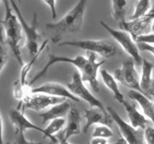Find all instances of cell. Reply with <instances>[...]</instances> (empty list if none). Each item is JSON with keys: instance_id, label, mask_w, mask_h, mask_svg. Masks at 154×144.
Instances as JSON below:
<instances>
[{"instance_id": "cell-9", "label": "cell", "mask_w": 154, "mask_h": 144, "mask_svg": "<svg viewBox=\"0 0 154 144\" xmlns=\"http://www.w3.org/2000/svg\"><path fill=\"white\" fill-rule=\"evenodd\" d=\"M87 58L86 64L79 70L81 78L84 82H87L90 85L93 92H99L100 87L98 80V72L101 66L105 64V61H98L97 55L92 52H87Z\"/></svg>"}, {"instance_id": "cell-39", "label": "cell", "mask_w": 154, "mask_h": 144, "mask_svg": "<svg viewBox=\"0 0 154 144\" xmlns=\"http://www.w3.org/2000/svg\"><path fill=\"white\" fill-rule=\"evenodd\" d=\"M151 31L153 32H154V20L153 22V24H152V28H151Z\"/></svg>"}, {"instance_id": "cell-13", "label": "cell", "mask_w": 154, "mask_h": 144, "mask_svg": "<svg viewBox=\"0 0 154 144\" xmlns=\"http://www.w3.org/2000/svg\"><path fill=\"white\" fill-rule=\"evenodd\" d=\"M84 118L86 119V124L83 128L84 134H87L93 124H104L111 128L114 123V120L106 108L102 109L92 106L84 110Z\"/></svg>"}, {"instance_id": "cell-16", "label": "cell", "mask_w": 154, "mask_h": 144, "mask_svg": "<svg viewBox=\"0 0 154 144\" xmlns=\"http://www.w3.org/2000/svg\"><path fill=\"white\" fill-rule=\"evenodd\" d=\"M81 130V116L77 108L72 107L68 113L66 128L63 131V135L59 141L65 142L75 135L80 134Z\"/></svg>"}, {"instance_id": "cell-3", "label": "cell", "mask_w": 154, "mask_h": 144, "mask_svg": "<svg viewBox=\"0 0 154 144\" xmlns=\"http://www.w3.org/2000/svg\"><path fill=\"white\" fill-rule=\"evenodd\" d=\"M13 8L14 11L16 14L18 20L22 26L23 31L26 35V49L27 50L31 57L34 56L38 51L41 45H39L42 36L38 32V15L36 12L33 14V17L31 21V23L29 24L23 17L20 9L19 8L14 0H9Z\"/></svg>"}, {"instance_id": "cell-2", "label": "cell", "mask_w": 154, "mask_h": 144, "mask_svg": "<svg viewBox=\"0 0 154 144\" xmlns=\"http://www.w3.org/2000/svg\"><path fill=\"white\" fill-rule=\"evenodd\" d=\"M87 2L88 0H78L75 5L60 20L56 22L47 23L46 28L56 32L57 35L63 33H74L81 31L84 25Z\"/></svg>"}, {"instance_id": "cell-19", "label": "cell", "mask_w": 154, "mask_h": 144, "mask_svg": "<svg viewBox=\"0 0 154 144\" xmlns=\"http://www.w3.org/2000/svg\"><path fill=\"white\" fill-rule=\"evenodd\" d=\"M154 65L151 62L146 58H143L141 64V75L140 76V86L143 94L150 95L151 86L153 82V71Z\"/></svg>"}, {"instance_id": "cell-38", "label": "cell", "mask_w": 154, "mask_h": 144, "mask_svg": "<svg viewBox=\"0 0 154 144\" xmlns=\"http://www.w3.org/2000/svg\"><path fill=\"white\" fill-rule=\"evenodd\" d=\"M150 13L151 14H154V5L153 6V7H152V8H151V10H150Z\"/></svg>"}, {"instance_id": "cell-30", "label": "cell", "mask_w": 154, "mask_h": 144, "mask_svg": "<svg viewBox=\"0 0 154 144\" xmlns=\"http://www.w3.org/2000/svg\"><path fill=\"white\" fill-rule=\"evenodd\" d=\"M136 43H145L154 45V32H150L144 34L136 39Z\"/></svg>"}, {"instance_id": "cell-24", "label": "cell", "mask_w": 154, "mask_h": 144, "mask_svg": "<svg viewBox=\"0 0 154 144\" xmlns=\"http://www.w3.org/2000/svg\"><path fill=\"white\" fill-rule=\"evenodd\" d=\"M126 0H111V18L119 23L126 20Z\"/></svg>"}, {"instance_id": "cell-29", "label": "cell", "mask_w": 154, "mask_h": 144, "mask_svg": "<svg viewBox=\"0 0 154 144\" xmlns=\"http://www.w3.org/2000/svg\"><path fill=\"white\" fill-rule=\"evenodd\" d=\"M144 136L147 144H154V127H146L144 130Z\"/></svg>"}, {"instance_id": "cell-12", "label": "cell", "mask_w": 154, "mask_h": 144, "mask_svg": "<svg viewBox=\"0 0 154 144\" xmlns=\"http://www.w3.org/2000/svg\"><path fill=\"white\" fill-rule=\"evenodd\" d=\"M87 57L84 56H76L73 57H69V56H58L56 54H50L49 58H48V62L46 64L44 65V67L39 70L37 73V74L31 80L29 85L31 86L32 84L37 82L40 78H42L45 74H47L52 66L54 64H57V63H69V64H72V65L75 66L78 70H81L84 64L87 62Z\"/></svg>"}, {"instance_id": "cell-22", "label": "cell", "mask_w": 154, "mask_h": 144, "mask_svg": "<svg viewBox=\"0 0 154 144\" xmlns=\"http://www.w3.org/2000/svg\"><path fill=\"white\" fill-rule=\"evenodd\" d=\"M48 44V40H45V41L42 42L37 53H36L34 56L32 57L31 60H29V62L25 63V64H23V65L21 66V70H20V74L19 80H17V83L19 84V85H20L21 86H25L26 85H27L26 78L29 74V72L31 70L32 68V66L34 65L36 60H37L38 58L40 56V55L42 53V52L45 50V49L47 47Z\"/></svg>"}, {"instance_id": "cell-36", "label": "cell", "mask_w": 154, "mask_h": 144, "mask_svg": "<svg viewBox=\"0 0 154 144\" xmlns=\"http://www.w3.org/2000/svg\"><path fill=\"white\" fill-rule=\"evenodd\" d=\"M152 93H154V78L153 80V82H152V86H151V92H150V94Z\"/></svg>"}, {"instance_id": "cell-43", "label": "cell", "mask_w": 154, "mask_h": 144, "mask_svg": "<svg viewBox=\"0 0 154 144\" xmlns=\"http://www.w3.org/2000/svg\"><path fill=\"white\" fill-rule=\"evenodd\" d=\"M0 4H1V0H0Z\"/></svg>"}, {"instance_id": "cell-31", "label": "cell", "mask_w": 154, "mask_h": 144, "mask_svg": "<svg viewBox=\"0 0 154 144\" xmlns=\"http://www.w3.org/2000/svg\"><path fill=\"white\" fill-rule=\"evenodd\" d=\"M42 1L45 2L49 7L53 19H56L57 15V7H56V0H42Z\"/></svg>"}, {"instance_id": "cell-17", "label": "cell", "mask_w": 154, "mask_h": 144, "mask_svg": "<svg viewBox=\"0 0 154 144\" xmlns=\"http://www.w3.org/2000/svg\"><path fill=\"white\" fill-rule=\"evenodd\" d=\"M71 108V103L68 100H66L61 103L51 106L48 110L38 114V116L41 118L42 123L44 124L55 118H63L64 116L68 115Z\"/></svg>"}, {"instance_id": "cell-5", "label": "cell", "mask_w": 154, "mask_h": 144, "mask_svg": "<svg viewBox=\"0 0 154 144\" xmlns=\"http://www.w3.org/2000/svg\"><path fill=\"white\" fill-rule=\"evenodd\" d=\"M100 25L112 36L113 38L121 46L123 50L132 58L135 63L138 65H141L143 58L140 54L136 41L132 38L131 34L127 32L122 29H115L110 26L108 23L103 20L99 21Z\"/></svg>"}, {"instance_id": "cell-20", "label": "cell", "mask_w": 154, "mask_h": 144, "mask_svg": "<svg viewBox=\"0 0 154 144\" xmlns=\"http://www.w3.org/2000/svg\"><path fill=\"white\" fill-rule=\"evenodd\" d=\"M123 105L124 106L125 110L127 112L130 124L136 128H141L144 130L146 125L149 122L148 118L144 116V114L141 113L137 109V106L135 104L125 100Z\"/></svg>"}, {"instance_id": "cell-14", "label": "cell", "mask_w": 154, "mask_h": 144, "mask_svg": "<svg viewBox=\"0 0 154 144\" xmlns=\"http://www.w3.org/2000/svg\"><path fill=\"white\" fill-rule=\"evenodd\" d=\"M32 93H42L56 98L69 99L75 102H80L81 100L72 94L70 90L62 84L58 82H50L38 86L35 88H31Z\"/></svg>"}, {"instance_id": "cell-26", "label": "cell", "mask_w": 154, "mask_h": 144, "mask_svg": "<svg viewBox=\"0 0 154 144\" xmlns=\"http://www.w3.org/2000/svg\"><path fill=\"white\" fill-rule=\"evenodd\" d=\"M93 137H100L108 139L114 136V132L111 130V128L108 127L104 124H98L96 127H95L93 130Z\"/></svg>"}, {"instance_id": "cell-21", "label": "cell", "mask_w": 154, "mask_h": 144, "mask_svg": "<svg viewBox=\"0 0 154 144\" xmlns=\"http://www.w3.org/2000/svg\"><path fill=\"white\" fill-rule=\"evenodd\" d=\"M101 76H102V81L105 86L112 92L115 100L123 104L126 100H125L123 93L120 92V88H119L118 81L115 79L114 75L108 72V70L103 69L101 70Z\"/></svg>"}, {"instance_id": "cell-8", "label": "cell", "mask_w": 154, "mask_h": 144, "mask_svg": "<svg viewBox=\"0 0 154 144\" xmlns=\"http://www.w3.org/2000/svg\"><path fill=\"white\" fill-rule=\"evenodd\" d=\"M113 75L115 79L123 86L131 90H135L142 93L140 86V76L137 71L134 61L129 60L124 62L122 64L121 68L114 70Z\"/></svg>"}, {"instance_id": "cell-23", "label": "cell", "mask_w": 154, "mask_h": 144, "mask_svg": "<svg viewBox=\"0 0 154 144\" xmlns=\"http://www.w3.org/2000/svg\"><path fill=\"white\" fill-rule=\"evenodd\" d=\"M66 122L64 118H58L50 122L49 124L45 129L46 132V138H48L51 140V144H57L60 141L55 136L56 134L63 128Z\"/></svg>"}, {"instance_id": "cell-41", "label": "cell", "mask_w": 154, "mask_h": 144, "mask_svg": "<svg viewBox=\"0 0 154 144\" xmlns=\"http://www.w3.org/2000/svg\"><path fill=\"white\" fill-rule=\"evenodd\" d=\"M5 144H11L10 142H6V143H5Z\"/></svg>"}, {"instance_id": "cell-7", "label": "cell", "mask_w": 154, "mask_h": 144, "mask_svg": "<svg viewBox=\"0 0 154 144\" xmlns=\"http://www.w3.org/2000/svg\"><path fill=\"white\" fill-rule=\"evenodd\" d=\"M66 100L67 99L53 97L42 93L30 92L23 99V100L19 102V105L17 109L20 110V108H22L23 111L25 109L41 111L47 109L48 107H51L53 105L61 103Z\"/></svg>"}, {"instance_id": "cell-34", "label": "cell", "mask_w": 154, "mask_h": 144, "mask_svg": "<svg viewBox=\"0 0 154 144\" xmlns=\"http://www.w3.org/2000/svg\"><path fill=\"white\" fill-rule=\"evenodd\" d=\"M0 144H4L3 142V121L1 114H0Z\"/></svg>"}, {"instance_id": "cell-1", "label": "cell", "mask_w": 154, "mask_h": 144, "mask_svg": "<svg viewBox=\"0 0 154 144\" xmlns=\"http://www.w3.org/2000/svg\"><path fill=\"white\" fill-rule=\"evenodd\" d=\"M2 2L5 6V16L1 23L5 34L6 43L11 50L18 64L23 66L24 63L20 47V42L22 39V26L16 14L13 13V8L9 0H2Z\"/></svg>"}, {"instance_id": "cell-33", "label": "cell", "mask_w": 154, "mask_h": 144, "mask_svg": "<svg viewBox=\"0 0 154 144\" xmlns=\"http://www.w3.org/2000/svg\"><path fill=\"white\" fill-rule=\"evenodd\" d=\"M90 144H108V139L100 137H93L90 141Z\"/></svg>"}, {"instance_id": "cell-18", "label": "cell", "mask_w": 154, "mask_h": 144, "mask_svg": "<svg viewBox=\"0 0 154 144\" xmlns=\"http://www.w3.org/2000/svg\"><path fill=\"white\" fill-rule=\"evenodd\" d=\"M128 95L132 100L139 104L144 116L153 122L154 125V102L153 100H150L148 96L135 90H130Z\"/></svg>"}, {"instance_id": "cell-10", "label": "cell", "mask_w": 154, "mask_h": 144, "mask_svg": "<svg viewBox=\"0 0 154 144\" xmlns=\"http://www.w3.org/2000/svg\"><path fill=\"white\" fill-rule=\"evenodd\" d=\"M154 20V14L149 12L147 14L134 20L123 21L119 23L120 28L127 32L135 40L138 37L150 32Z\"/></svg>"}, {"instance_id": "cell-35", "label": "cell", "mask_w": 154, "mask_h": 144, "mask_svg": "<svg viewBox=\"0 0 154 144\" xmlns=\"http://www.w3.org/2000/svg\"><path fill=\"white\" fill-rule=\"evenodd\" d=\"M111 144H126V142H125V140L123 139V138H121V139H120V140H118L117 141H116L114 143H111Z\"/></svg>"}, {"instance_id": "cell-28", "label": "cell", "mask_w": 154, "mask_h": 144, "mask_svg": "<svg viewBox=\"0 0 154 144\" xmlns=\"http://www.w3.org/2000/svg\"><path fill=\"white\" fill-rule=\"evenodd\" d=\"M14 144H42V142L29 140L26 137L25 132L15 131V141Z\"/></svg>"}, {"instance_id": "cell-27", "label": "cell", "mask_w": 154, "mask_h": 144, "mask_svg": "<svg viewBox=\"0 0 154 144\" xmlns=\"http://www.w3.org/2000/svg\"><path fill=\"white\" fill-rule=\"evenodd\" d=\"M2 30V27H1L0 28V74H1L2 70L4 69L5 66L6 65L8 60L7 49L5 47L4 37H3Z\"/></svg>"}, {"instance_id": "cell-40", "label": "cell", "mask_w": 154, "mask_h": 144, "mask_svg": "<svg viewBox=\"0 0 154 144\" xmlns=\"http://www.w3.org/2000/svg\"><path fill=\"white\" fill-rule=\"evenodd\" d=\"M150 95H151V96H153V97H154V93H152V94H150Z\"/></svg>"}, {"instance_id": "cell-32", "label": "cell", "mask_w": 154, "mask_h": 144, "mask_svg": "<svg viewBox=\"0 0 154 144\" xmlns=\"http://www.w3.org/2000/svg\"><path fill=\"white\" fill-rule=\"evenodd\" d=\"M137 44H138L139 50L148 52L154 56V45L145 43H137Z\"/></svg>"}, {"instance_id": "cell-4", "label": "cell", "mask_w": 154, "mask_h": 144, "mask_svg": "<svg viewBox=\"0 0 154 144\" xmlns=\"http://www.w3.org/2000/svg\"><path fill=\"white\" fill-rule=\"evenodd\" d=\"M59 46H69L92 52L105 58H111L117 54V46L108 40H66L59 43Z\"/></svg>"}, {"instance_id": "cell-42", "label": "cell", "mask_w": 154, "mask_h": 144, "mask_svg": "<svg viewBox=\"0 0 154 144\" xmlns=\"http://www.w3.org/2000/svg\"><path fill=\"white\" fill-rule=\"evenodd\" d=\"M18 1H19V2H21V0H18Z\"/></svg>"}, {"instance_id": "cell-6", "label": "cell", "mask_w": 154, "mask_h": 144, "mask_svg": "<svg viewBox=\"0 0 154 144\" xmlns=\"http://www.w3.org/2000/svg\"><path fill=\"white\" fill-rule=\"evenodd\" d=\"M107 110L117 124L122 138L126 144H144V130L136 128L121 118L118 112L111 106H107Z\"/></svg>"}, {"instance_id": "cell-11", "label": "cell", "mask_w": 154, "mask_h": 144, "mask_svg": "<svg viewBox=\"0 0 154 144\" xmlns=\"http://www.w3.org/2000/svg\"><path fill=\"white\" fill-rule=\"evenodd\" d=\"M67 87L71 92L78 97L80 100H83L87 102L91 106L99 107L105 109V106L100 100L95 97L90 90L84 85V82L82 80L80 72H75L72 75V80L67 84Z\"/></svg>"}, {"instance_id": "cell-25", "label": "cell", "mask_w": 154, "mask_h": 144, "mask_svg": "<svg viewBox=\"0 0 154 144\" xmlns=\"http://www.w3.org/2000/svg\"><path fill=\"white\" fill-rule=\"evenodd\" d=\"M152 8L150 0H138L133 14L129 20H134L147 14Z\"/></svg>"}, {"instance_id": "cell-15", "label": "cell", "mask_w": 154, "mask_h": 144, "mask_svg": "<svg viewBox=\"0 0 154 144\" xmlns=\"http://www.w3.org/2000/svg\"><path fill=\"white\" fill-rule=\"evenodd\" d=\"M9 118L15 128V131L25 132L26 130H35L40 132L46 137V132L45 129L33 124L22 111L18 109H11L8 112Z\"/></svg>"}, {"instance_id": "cell-37", "label": "cell", "mask_w": 154, "mask_h": 144, "mask_svg": "<svg viewBox=\"0 0 154 144\" xmlns=\"http://www.w3.org/2000/svg\"><path fill=\"white\" fill-rule=\"evenodd\" d=\"M57 144H70L69 142V141H65V142H62V141H60Z\"/></svg>"}]
</instances>
